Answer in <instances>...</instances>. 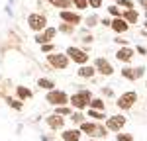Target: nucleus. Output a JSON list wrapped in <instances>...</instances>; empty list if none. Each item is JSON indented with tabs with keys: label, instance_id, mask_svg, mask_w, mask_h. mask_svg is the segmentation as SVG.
Instances as JSON below:
<instances>
[{
	"label": "nucleus",
	"instance_id": "f257e3e1",
	"mask_svg": "<svg viewBox=\"0 0 147 141\" xmlns=\"http://www.w3.org/2000/svg\"><path fill=\"white\" fill-rule=\"evenodd\" d=\"M92 100V92L90 90H86V88H82L79 92H75L73 96H69V104L73 106L75 110H84V108H88V102Z\"/></svg>",
	"mask_w": 147,
	"mask_h": 141
},
{
	"label": "nucleus",
	"instance_id": "f03ea898",
	"mask_svg": "<svg viewBox=\"0 0 147 141\" xmlns=\"http://www.w3.org/2000/svg\"><path fill=\"white\" fill-rule=\"evenodd\" d=\"M79 126H80L79 128L80 133H86L88 137H106V135H108V133H106L108 129L104 128L102 124H98V122H86V120H84Z\"/></svg>",
	"mask_w": 147,
	"mask_h": 141
},
{
	"label": "nucleus",
	"instance_id": "7ed1b4c3",
	"mask_svg": "<svg viewBox=\"0 0 147 141\" xmlns=\"http://www.w3.org/2000/svg\"><path fill=\"white\" fill-rule=\"evenodd\" d=\"M47 63L57 70H65L69 67V57L65 55V53L53 51V53H47Z\"/></svg>",
	"mask_w": 147,
	"mask_h": 141
},
{
	"label": "nucleus",
	"instance_id": "20e7f679",
	"mask_svg": "<svg viewBox=\"0 0 147 141\" xmlns=\"http://www.w3.org/2000/svg\"><path fill=\"white\" fill-rule=\"evenodd\" d=\"M45 102H49L51 106H67L69 104V94L63 92V90L53 88V90H49L45 94Z\"/></svg>",
	"mask_w": 147,
	"mask_h": 141
},
{
	"label": "nucleus",
	"instance_id": "39448f33",
	"mask_svg": "<svg viewBox=\"0 0 147 141\" xmlns=\"http://www.w3.org/2000/svg\"><path fill=\"white\" fill-rule=\"evenodd\" d=\"M65 55L69 57V61H73V63H77V65H86V63H88V57H90L84 49H79V47H73V45L65 51Z\"/></svg>",
	"mask_w": 147,
	"mask_h": 141
},
{
	"label": "nucleus",
	"instance_id": "423d86ee",
	"mask_svg": "<svg viewBox=\"0 0 147 141\" xmlns=\"http://www.w3.org/2000/svg\"><path fill=\"white\" fill-rule=\"evenodd\" d=\"M28 28L32 30V32H43L47 28V18L43 16V14H37V12H34V14H30L28 16Z\"/></svg>",
	"mask_w": 147,
	"mask_h": 141
},
{
	"label": "nucleus",
	"instance_id": "0eeeda50",
	"mask_svg": "<svg viewBox=\"0 0 147 141\" xmlns=\"http://www.w3.org/2000/svg\"><path fill=\"white\" fill-rule=\"evenodd\" d=\"M136 102H137V92H131V90H129V92H124L116 100V106H118L120 110H129Z\"/></svg>",
	"mask_w": 147,
	"mask_h": 141
},
{
	"label": "nucleus",
	"instance_id": "6e6552de",
	"mask_svg": "<svg viewBox=\"0 0 147 141\" xmlns=\"http://www.w3.org/2000/svg\"><path fill=\"white\" fill-rule=\"evenodd\" d=\"M55 35H57V28H45L43 32H37L34 39H35V43L43 45V43H51L55 39Z\"/></svg>",
	"mask_w": 147,
	"mask_h": 141
},
{
	"label": "nucleus",
	"instance_id": "1a4fd4ad",
	"mask_svg": "<svg viewBox=\"0 0 147 141\" xmlns=\"http://www.w3.org/2000/svg\"><path fill=\"white\" fill-rule=\"evenodd\" d=\"M125 116H122V114H116V116H110L108 120H106V126L104 128L110 129V131H120V129L125 126Z\"/></svg>",
	"mask_w": 147,
	"mask_h": 141
},
{
	"label": "nucleus",
	"instance_id": "9d476101",
	"mask_svg": "<svg viewBox=\"0 0 147 141\" xmlns=\"http://www.w3.org/2000/svg\"><path fill=\"white\" fill-rule=\"evenodd\" d=\"M94 69H96V73H100L104 77H112L114 75V67L110 65V61L104 57H98L94 61Z\"/></svg>",
	"mask_w": 147,
	"mask_h": 141
},
{
	"label": "nucleus",
	"instance_id": "9b49d317",
	"mask_svg": "<svg viewBox=\"0 0 147 141\" xmlns=\"http://www.w3.org/2000/svg\"><path fill=\"white\" fill-rule=\"evenodd\" d=\"M120 73L127 81H137V79H141L145 75V67H124Z\"/></svg>",
	"mask_w": 147,
	"mask_h": 141
},
{
	"label": "nucleus",
	"instance_id": "f8f14e48",
	"mask_svg": "<svg viewBox=\"0 0 147 141\" xmlns=\"http://www.w3.org/2000/svg\"><path fill=\"white\" fill-rule=\"evenodd\" d=\"M59 18H61L65 23H73V26H79V23L82 22V18H80L79 12H71V10H61L59 12Z\"/></svg>",
	"mask_w": 147,
	"mask_h": 141
},
{
	"label": "nucleus",
	"instance_id": "ddd939ff",
	"mask_svg": "<svg viewBox=\"0 0 147 141\" xmlns=\"http://www.w3.org/2000/svg\"><path fill=\"white\" fill-rule=\"evenodd\" d=\"M45 124L49 126V129L57 131V129H63V126H65V117L57 116V114H51V116L45 117Z\"/></svg>",
	"mask_w": 147,
	"mask_h": 141
},
{
	"label": "nucleus",
	"instance_id": "4468645a",
	"mask_svg": "<svg viewBox=\"0 0 147 141\" xmlns=\"http://www.w3.org/2000/svg\"><path fill=\"white\" fill-rule=\"evenodd\" d=\"M110 28H112L114 32L120 35V34H125V32L129 30V23L125 22L124 18H114L112 22H110Z\"/></svg>",
	"mask_w": 147,
	"mask_h": 141
},
{
	"label": "nucleus",
	"instance_id": "2eb2a0df",
	"mask_svg": "<svg viewBox=\"0 0 147 141\" xmlns=\"http://www.w3.org/2000/svg\"><path fill=\"white\" fill-rule=\"evenodd\" d=\"M134 55H136V51H134L131 47H120L118 53H116V59L122 61V63H129V61L134 59Z\"/></svg>",
	"mask_w": 147,
	"mask_h": 141
},
{
	"label": "nucleus",
	"instance_id": "dca6fc26",
	"mask_svg": "<svg viewBox=\"0 0 147 141\" xmlns=\"http://www.w3.org/2000/svg\"><path fill=\"white\" fill-rule=\"evenodd\" d=\"M77 75H79L80 79H92V77L96 75V69L86 63V65H80V69L77 70Z\"/></svg>",
	"mask_w": 147,
	"mask_h": 141
},
{
	"label": "nucleus",
	"instance_id": "f3484780",
	"mask_svg": "<svg viewBox=\"0 0 147 141\" xmlns=\"http://www.w3.org/2000/svg\"><path fill=\"white\" fill-rule=\"evenodd\" d=\"M80 129L73 128V129H65L63 133H61V137H63V141H79L80 139Z\"/></svg>",
	"mask_w": 147,
	"mask_h": 141
},
{
	"label": "nucleus",
	"instance_id": "a211bd4d",
	"mask_svg": "<svg viewBox=\"0 0 147 141\" xmlns=\"http://www.w3.org/2000/svg\"><path fill=\"white\" fill-rule=\"evenodd\" d=\"M120 18H124L127 23H137V20H139V14H137L134 8L131 10H125V12H122V16Z\"/></svg>",
	"mask_w": 147,
	"mask_h": 141
},
{
	"label": "nucleus",
	"instance_id": "6ab92c4d",
	"mask_svg": "<svg viewBox=\"0 0 147 141\" xmlns=\"http://www.w3.org/2000/svg\"><path fill=\"white\" fill-rule=\"evenodd\" d=\"M16 94H18V100H22V102L34 96V92H32L28 86H16Z\"/></svg>",
	"mask_w": 147,
	"mask_h": 141
},
{
	"label": "nucleus",
	"instance_id": "aec40b11",
	"mask_svg": "<svg viewBox=\"0 0 147 141\" xmlns=\"http://www.w3.org/2000/svg\"><path fill=\"white\" fill-rule=\"evenodd\" d=\"M37 86L49 92V90H53V88H55V82L51 81V79H45V77H41V79L37 81Z\"/></svg>",
	"mask_w": 147,
	"mask_h": 141
},
{
	"label": "nucleus",
	"instance_id": "412c9836",
	"mask_svg": "<svg viewBox=\"0 0 147 141\" xmlns=\"http://www.w3.org/2000/svg\"><path fill=\"white\" fill-rule=\"evenodd\" d=\"M88 108L90 110H100V112H104L106 110V104H104L102 98H92L90 102H88Z\"/></svg>",
	"mask_w": 147,
	"mask_h": 141
},
{
	"label": "nucleus",
	"instance_id": "4be33fe9",
	"mask_svg": "<svg viewBox=\"0 0 147 141\" xmlns=\"http://www.w3.org/2000/svg\"><path fill=\"white\" fill-rule=\"evenodd\" d=\"M75 28H77V26H73V23H59V26H57V32L71 35V34H75Z\"/></svg>",
	"mask_w": 147,
	"mask_h": 141
},
{
	"label": "nucleus",
	"instance_id": "5701e85b",
	"mask_svg": "<svg viewBox=\"0 0 147 141\" xmlns=\"http://www.w3.org/2000/svg\"><path fill=\"white\" fill-rule=\"evenodd\" d=\"M51 6H55V8H61V10H67V8H71L73 4L69 2V0H47Z\"/></svg>",
	"mask_w": 147,
	"mask_h": 141
},
{
	"label": "nucleus",
	"instance_id": "b1692460",
	"mask_svg": "<svg viewBox=\"0 0 147 141\" xmlns=\"http://www.w3.org/2000/svg\"><path fill=\"white\" fill-rule=\"evenodd\" d=\"M6 104L10 106V108H14V110H16V112H20V110H22V108H24L22 100H18V98H10V96H8V98H6Z\"/></svg>",
	"mask_w": 147,
	"mask_h": 141
},
{
	"label": "nucleus",
	"instance_id": "393cba45",
	"mask_svg": "<svg viewBox=\"0 0 147 141\" xmlns=\"http://www.w3.org/2000/svg\"><path fill=\"white\" fill-rule=\"evenodd\" d=\"M55 114L57 116H71L73 114V108L71 106H55Z\"/></svg>",
	"mask_w": 147,
	"mask_h": 141
},
{
	"label": "nucleus",
	"instance_id": "a878e982",
	"mask_svg": "<svg viewBox=\"0 0 147 141\" xmlns=\"http://www.w3.org/2000/svg\"><path fill=\"white\" fill-rule=\"evenodd\" d=\"M88 116L94 117L96 122H102V120L106 117V112H100V110H90V108H88Z\"/></svg>",
	"mask_w": 147,
	"mask_h": 141
},
{
	"label": "nucleus",
	"instance_id": "bb28decb",
	"mask_svg": "<svg viewBox=\"0 0 147 141\" xmlns=\"http://www.w3.org/2000/svg\"><path fill=\"white\" fill-rule=\"evenodd\" d=\"M69 2H71V4H73L77 10H86V8H88L86 0H69Z\"/></svg>",
	"mask_w": 147,
	"mask_h": 141
},
{
	"label": "nucleus",
	"instance_id": "cd10ccee",
	"mask_svg": "<svg viewBox=\"0 0 147 141\" xmlns=\"http://www.w3.org/2000/svg\"><path fill=\"white\" fill-rule=\"evenodd\" d=\"M71 120H73L75 124H82V122H84V114H82L80 110H77V112L71 114Z\"/></svg>",
	"mask_w": 147,
	"mask_h": 141
},
{
	"label": "nucleus",
	"instance_id": "c85d7f7f",
	"mask_svg": "<svg viewBox=\"0 0 147 141\" xmlns=\"http://www.w3.org/2000/svg\"><path fill=\"white\" fill-rule=\"evenodd\" d=\"M114 2H116L118 8H120V6H124L125 10H131V8H134V2H131V0H114Z\"/></svg>",
	"mask_w": 147,
	"mask_h": 141
},
{
	"label": "nucleus",
	"instance_id": "c756f323",
	"mask_svg": "<svg viewBox=\"0 0 147 141\" xmlns=\"http://www.w3.org/2000/svg\"><path fill=\"white\" fill-rule=\"evenodd\" d=\"M86 26H88V28H94V26H98V16H96V14H90V16L86 18Z\"/></svg>",
	"mask_w": 147,
	"mask_h": 141
},
{
	"label": "nucleus",
	"instance_id": "7c9ffc66",
	"mask_svg": "<svg viewBox=\"0 0 147 141\" xmlns=\"http://www.w3.org/2000/svg\"><path fill=\"white\" fill-rule=\"evenodd\" d=\"M108 12L112 14L114 18H120V16H122V12H120V8H118L116 4H112V6H108Z\"/></svg>",
	"mask_w": 147,
	"mask_h": 141
},
{
	"label": "nucleus",
	"instance_id": "2f4dec72",
	"mask_svg": "<svg viewBox=\"0 0 147 141\" xmlns=\"http://www.w3.org/2000/svg\"><path fill=\"white\" fill-rule=\"evenodd\" d=\"M53 51H55V45H53V43H43V45H41V53H53Z\"/></svg>",
	"mask_w": 147,
	"mask_h": 141
},
{
	"label": "nucleus",
	"instance_id": "473e14b6",
	"mask_svg": "<svg viewBox=\"0 0 147 141\" xmlns=\"http://www.w3.org/2000/svg\"><path fill=\"white\" fill-rule=\"evenodd\" d=\"M118 141H134V135L131 133H118Z\"/></svg>",
	"mask_w": 147,
	"mask_h": 141
},
{
	"label": "nucleus",
	"instance_id": "72a5a7b5",
	"mask_svg": "<svg viewBox=\"0 0 147 141\" xmlns=\"http://www.w3.org/2000/svg\"><path fill=\"white\" fill-rule=\"evenodd\" d=\"M86 4L90 8H102V0H86Z\"/></svg>",
	"mask_w": 147,
	"mask_h": 141
},
{
	"label": "nucleus",
	"instance_id": "f704fd0d",
	"mask_svg": "<svg viewBox=\"0 0 147 141\" xmlns=\"http://www.w3.org/2000/svg\"><path fill=\"white\" fill-rule=\"evenodd\" d=\"M82 41H84V43H92V41H94V37L88 34V35H84V37H82Z\"/></svg>",
	"mask_w": 147,
	"mask_h": 141
},
{
	"label": "nucleus",
	"instance_id": "c9c22d12",
	"mask_svg": "<svg viewBox=\"0 0 147 141\" xmlns=\"http://www.w3.org/2000/svg\"><path fill=\"white\" fill-rule=\"evenodd\" d=\"M136 51H137V53H141V55H147V49H145V47H141V45H137Z\"/></svg>",
	"mask_w": 147,
	"mask_h": 141
},
{
	"label": "nucleus",
	"instance_id": "e433bc0d",
	"mask_svg": "<svg viewBox=\"0 0 147 141\" xmlns=\"http://www.w3.org/2000/svg\"><path fill=\"white\" fill-rule=\"evenodd\" d=\"M102 94H106V96H112V88H104V86H102Z\"/></svg>",
	"mask_w": 147,
	"mask_h": 141
},
{
	"label": "nucleus",
	"instance_id": "4c0bfd02",
	"mask_svg": "<svg viewBox=\"0 0 147 141\" xmlns=\"http://www.w3.org/2000/svg\"><path fill=\"white\" fill-rule=\"evenodd\" d=\"M114 41H116V43H122V45H125V43H127V39H122V37H120V35H118V37H116V39H114Z\"/></svg>",
	"mask_w": 147,
	"mask_h": 141
},
{
	"label": "nucleus",
	"instance_id": "58836bf2",
	"mask_svg": "<svg viewBox=\"0 0 147 141\" xmlns=\"http://www.w3.org/2000/svg\"><path fill=\"white\" fill-rule=\"evenodd\" d=\"M110 22H112V20H108V18L100 20V23H102V26H106V28H110Z\"/></svg>",
	"mask_w": 147,
	"mask_h": 141
},
{
	"label": "nucleus",
	"instance_id": "ea45409f",
	"mask_svg": "<svg viewBox=\"0 0 147 141\" xmlns=\"http://www.w3.org/2000/svg\"><path fill=\"white\" fill-rule=\"evenodd\" d=\"M139 4H141V6H143V8L147 10V0H139Z\"/></svg>",
	"mask_w": 147,
	"mask_h": 141
},
{
	"label": "nucleus",
	"instance_id": "a19ab883",
	"mask_svg": "<svg viewBox=\"0 0 147 141\" xmlns=\"http://www.w3.org/2000/svg\"><path fill=\"white\" fill-rule=\"evenodd\" d=\"M145 30H147V20H145Z\"/></svg>",
	"mask_w": 147,
	"mask_h": 141
},
{
	"label": "nucleus",
	"instance_id": "79ce46f5",
	"mask_svg": "<svg viewBox=\"0 0 147 141\" xmlns=\"http://www.w3.org/2000/svg\"><path fill=\"white\" fill-rule=\"evenodd\" d=\"M88 141H94V139H88Z\"/></svg>",
	"mask_w": 147,
	"mask_h": 141
},
{
	"label": "nucleus",
	"instance_id": "37998d69",
	"mask_svg": "<svg viewBox=\"0 0 147 141\" xmlns=\"http://www.w3.org/2000/svg\"><path fill=\"white\" fill-rule=\"evenodd\" d=\"M145 86H147V82H145Z\"/></svg>",
	"mask_w": 147,
	"mask_h": 141
}]
</instances>
